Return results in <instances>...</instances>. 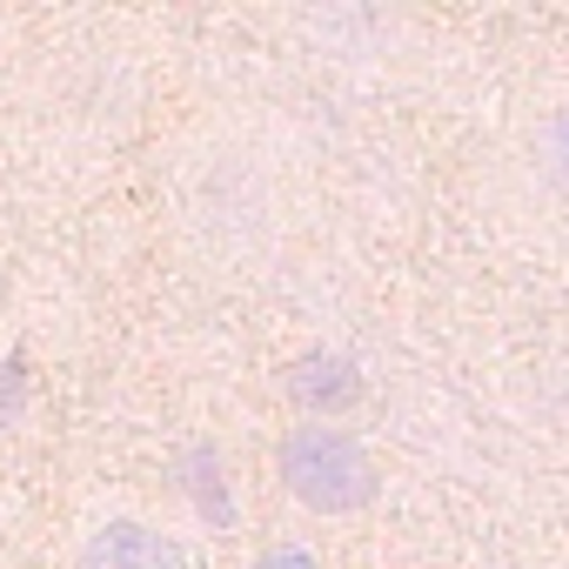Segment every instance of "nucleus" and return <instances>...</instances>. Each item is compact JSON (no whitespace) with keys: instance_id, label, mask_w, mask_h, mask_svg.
Here are the masks:
<instances>
[{"instance_id":"1","label":"nucleus","mask_w":569,"mask_h":569,"mask_svg":"<svg viewBox=\"0 0 569 569\" xmlns=\"http://www.w3.org/2000/svg\"><path fill=\"white\" fill-rule=\"evenodd\" d=\"M168 208L201 274H254L302 221V141L274 108L208 114L168 168Z\"/></svg>"},{"instance_id":"2","label":"nucleus","mask_w":569,"mask_h":569,"mask_svg":"<svg viewBox=\"0 0 569 569\" xmlns=\"http://www.w3.org/2000/svg\"><path fill=\"white\" fill-rule=\"evenodd\" d=\"M502 201L536 241L569 248V68H556L536 88L502 154Z\"/></svg>"},{"instance_id":"3","label":"nucleus","mask_w":569,"mask_h":569,"mask_svg":"<svg viewBox=\"0 0 569 569\" xmlns=\"http://www.w3.org/2000/svg\"><path fill=\"white\" fill-rule=\"evenodd\" d=\"M281 482L316 516H356L376 502V456L362 449L356 429L302 422L281 436Z\"/></svg>"},{"instance_id":"4","label":"nucleus","mask_w":569,"mask_h":569,"mask_svg":"<svg viewBox=\"0 0 569 569\" xmlns=\"http://www.w3.org/2000/svg\"><path fill=\"white\" fill-rule=\"evenodd\" d=\"M74 569H188V556H181V542L161 536L154 522H141V516H108V522L81 542Z\"/></svg>"},{"instance_id":"5","label":"nucleus","mask_w":569,"mask_h":569,"mask_svg":"<svg viewBox=\"0 0 569 569\" xmlns=\"http://www.w3.org/2000/svg\"><path fill=\"white\" fill-rule=\"evenodd\" d=\"M289 396L316 416V422H329V416H342V409H356L362 402V376H356V362L349 356H302L296 369H289Z\"/></svg>"},{"instance_id":"6","label":"nucleus","mask_w":569,"mask_h":569,"mask_svg":"<svg viewBox=\"0 0 569 569\" xmlns=\"http://www.w3.org/2000/svg\"><path fill=\"white\" fill-rule=\"evenodd\" d=\"M254 569H316V562H309L302 549H274V556H261Z\"/></svg>"}]
</instances>
